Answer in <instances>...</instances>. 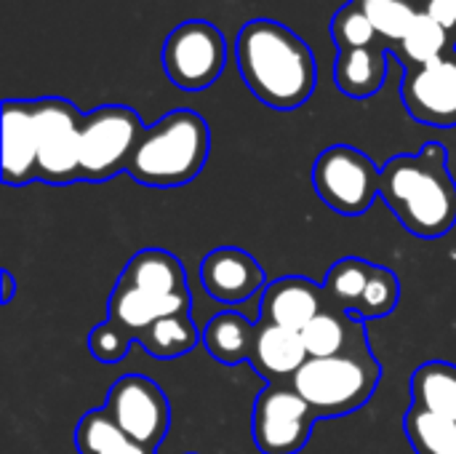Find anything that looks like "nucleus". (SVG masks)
Masks as SVG:
<instances>
[{
    "mask_svg": "<svg viewBox=\"0 0 456 454\" xmlns=\"http://www.w3.org/2000/svg\"><path fill=\"white\" fill-rule=\"evenodd\" d=\"M136 343H142V348L150 356L168 361V359L187 356L198 343H203V332H198L190 313H174L142 329Z\"/></svg>",
    "mask_w": 456,
    "mask_h": 454,
    "instance_id": "24",
    "label": "nucleus"
},
{
    "mask_svg": "<svg viewBox=\"0 0 456 454\" xmlns=\"http://www.w3.org/2000/svg\"><path fill=\"white\" fill-rule=\"evenodd\" d=\"M401 102L417 123L456 126V45L430 64L403 67Z\"/></svg>",
    "mask_w": 456,
    "mask_h": 454,
    "instance_id": "11",
    "label": "nucleus"
},
{
    "mask_svg": "<svg viewBox=\"0 0 456 454\" xmlns=\"http://www.w3.org/2000/svg\"><path fill=\"white\" fill-rule=\"evenodd\" d=\"M104 409L120 431L147 450H158L171 428V404L160 385L144 375H123L115 380Z\"/></svg>",
    "mask_w": 456,
    "mask_h": 454,
    "instance_id": "10",
    "label": "nucleus"
},
{
    "mask_svg": "<svg viewBox=\"0 0 456 454\" xmlns=\"http://www.w3.org/2000/svg\"><path fill=\"white\" fill-rule=\"evenodd\" d=\"M398 300H401V281H398V276L390 268L374 265V276H371L369 289L363 294L358 318H363V321L385 318V316H390L395 310Z\"/></svg>",
    "mask_w": 456,
    "mask_h": 454,
    "instance_id": "29",
    "label": "nucleus"
},
{
    "mask_svg": "<svg viewBox=\"0 0 456 454\" xmlns=\"http://www.w3.org/2000/svg\"><path fill=\"white\" fill-rule=\"evenodd\" d=\"M235 56L248 91L273 110L302 107L318 86L310 45L281 21H246L235 40Z\"/></svg>",
    "mask_w": 456,
    "mask_h": 454,
    "instance_id": "1",
    "label": "nucleus"
},
{
    "mask_svg": "<svg viewBox=\"0 0 456 454\" xmlns=\"http://www.w3.org/2000/svg\"><path fill=\"white\" fill-rule=\"evenodd\" d=\"M379 198L411 235H446L456 225V182L446 147L428 142L417 155L390 158L382 166Z\"/></svg>",
    "mask_w": 456,
    "mask_h": 454,
    "instance_id": "2",
    "label": "nucleus"
},
{
    "mask_svg": "<svg viewBox=\"0 0 456 454\" xmlns=\"http://www.w3.org/2000/svg\"><path fill=\"white\" fill-rule=\"evenodd\" d=\"M331 37L337 43V51H345V48H366V45L385 43L379 37V32L374 29V24L369 21V16L358 8L355 0H350L347 5H342L334 13V19H331Z\"/></svg>",
    "mask_w": 456,
    "mask_h": 454,
    "instance_id": "28",
    "label": "nucleus"
},
{
    "mask_svg": "<svg viewBox=\"0 0 456 454\" xmlns=\"http://www.w3.org/2000/svg\"><path fill=\"white\" fill-rule=\"evenodd\" d=\"M422 11L436 19L446 32L456 29V0H422Z\"/></svg>",
    "mask_w": 456,
    "mask_h": 454,
    "instance_id": "31",
    "label": "nucleus"
},
{
    "mask_svg": "<svg viewBox=\"0 0 456 454\" xmlns=\"http://www.w3.org/2000/svg\"><path fill=\"white\" fill-rule=\"evenodd\" d=\"M134 343H136V337L126 326H120L118 321H112V318L96 324L91 329V334H88V351L102 364H118V361H123L128 356V351H131Z\"/></svg>",
    "mask_w": 456,
    "mask_h": 454,
    "instance_id": "30",
    "label": "nucleus"
},
{
    "mask_svg": "<svg viewBox=\"0 0 456 454\" xmlns=\"http://www.w3.org/2000/svg\"><path fill=\"white\" fill-rule=\"evenodd\" d=\"M147 126L139 112L126 104H102L83 118L80 174L83 182H107L128 163L144 136Z\"/></svg>",
    "mask_w": 456,
    "mask_h": 454,
    "instance_id": "5",
    "label": "nucleus"
},
{
    "mask_svg": "<svg viewBox=\"0 0 456 454\" xmlns=\"http://www.w3.org/2000/svg\"><path fill=\"white\" fill-rule=\"evenodd\" d=\"M190 308H192L190 294L158 297V294H147V292L115 284L110 302H107V318L118 321L134 337H139V332L147 329L150 324H155L166 316H174V313H190Z\"/></svg>",
    "mask_w": 456,
    "mask_h": 454,
    "instance_id": "18",
    "label": "nucleus"
},
{
    "mask_svg": "<svg viewBox=\"0 0 456 454\" xmlns=\"http://www.w3.org/2000/svg\"><path fill=\"white\" fill-rule=\"evenodd\" d=\"M302 343L310 359H334V356L371 351L366 321L339 308H331L329 302L302 329Z\"/></svg>",
    "mask_w": 456,
    "mask_h": 454,
    "instance_id": "15",
    "label": "nucleus"
},
{
    "mask_svg": "<svg viewBox=\"0 0 456 454\" xmlns=\"http://www.w3.org/2000/svg\"><path fill=\"white\" fill-rule=\"evenodd\" d=\"M387 48L385 43L366 48H345L337 51L334 62V83L342 94L353 99L374 96L387 78Z\"/></svg>",
    "mask_w": 456,
    "mask_h": 454,
    "instance_id": "19",
    "label": "nucleus"
},
{
    "mask_svg": "<svg viewBox=\"0 0 456 454\" xmlns=\"http://www.w3.org/2000/svg\"><path fill=\"white\" fill-rule=\"evenodd\" d=\"M211 150V131L200 112L179 107L152 123L131 163L128 174L147 187H182L203 171Z\"/></svg>",
    "mask_w": 456,
    "mask_h": 454,
    "instance_id": "3",
    "label": "nucleus"
},
{
    "mask_svg": "<svg viewBox=\"0 0 456 454\" xmlns=\"http://www.w3.org/2000/svg\"><path fill=\"white\" fill-rule=\"evenodd\" d=\"M382 169L358 147L331 144L313 163L315 195L342 217L366 214L379 198Z\"/></svg>",
    "mask_w": 456,
    "mask_h": 454,
    "instance_id": "6",
    "label": "nucleus"
},
{
    "mask_svg": "<svg viewBox=\"0 0 456 454\" xmlns=\"http://www.w3.org/2000/svg\"><path fill=\"white\" fill-rule=\"evenodd\" d=\"M37 179V126L32 99L3 102V185L24 187Z\"/></svg>",
    "mask_w": 456,
    "mask_h": 454,
    "instance_id": "13",
    "label": "nucleus"
},
{
    "mask_svg": "<svg viewBox=\"0 0 456 454\" xmlns=\"http://www.w3.org/2000/svg\"><path fill=\"white\" fill-rule=\"evenodd\" d=\"M452 48L449 43V32L430 19L425 11H419V16L411 21L406 37L398 43V54L403 67H419V64H430L438 56H444Z\"/></svg>",
    "mask_w": 456,
    "mask_h": 454,
    "instance_id": "26",
    "label": "nucleus"
},
{
    "mask_svg": "<svg viewBox=\"0 0 456 454\" xmlns=\"http://www.w3.org/2000/svg\"><path fill=\"white\" fill-rule=\"evenodd\" d=\"M120 286L128 289H139L147 294H158V297H174V294H190L187 289V273L184 265L176 254L166 252V249H142L136 252L128 265L123 268Z\"/></svg>",
    "mask_w": 456,
    "mask_h": 454,
    "instance_id": "17",
    "label": "nucleus"
},
{
    "mask_svg": "<svg viewBox=\"0 0 456 454\" xmlns=\"http://www.w3.org/2000/svg\"><path fill=\"white\" fill-rule=\"evenodd\" d=\"M227 64V40L206 19H190L174 27L163 43V70L182 91H203L219 80Z\"/></svg>",
    "mask_w": 456,
    "mask_h": 454,
    "instance_id": "8",
    "label": "nucleus"
},
{
    "mask_svg": "<svg viewBox=\"0 0 456 454\" xmlns=\"http://www.w3.org/2000/svg\"><path fill=\"white\" fill-rule=\"evenodd\" d=\"M37 126V182L72 185L83 182L80 144H83V112L61 96L32 99Z\"/></svg>",
    "mask_w": 456,
    "mask_h": 454,
    "instance_id": "7",
    "label": "nucleus"
},
{
    "mask_svg": "<svg viewBox=\"0 0 456 454\" xmlns=\"http://www.w3.org/2000/svg\"><path fill=\"white\" fill-rule=\"evenodd\" d=\"M411 407L456 423V364L425 361L411 375Z\"/></svg>",
    "mask_w": 456,
    "mask_h": 454,
    "instance_id": "20",
    "label": "nucleus"
},
{
    "mask_svg": "<svg viewBox=\"0 0 456 454\" xmlns=\"http://www.w3.org/2000/svg\"><path fill=\"white\" fill-rule=\"evenodd\" d=\"M403 433L417 454H456L454 420L411 407L403 415Z\"/></svg>",
    "mask_w": 456,
    "mask_h": 454,
    "instance_id": "25",
    "label": "nucleus"
},
{
    "mask_svg": "<svg viewBox=\"0 0 456 454\" xmlns=\"http://www.w3.org/2000/svg\"><path fill=\"white\" fill-rule=\"evenodd\" d=\"M75 450L77 454H155V450L142 447L126 431H120L104 407L91 409L77 420Z\"/></svg>",
    "mask_w": 456,
    "mask_h": 454,
    "instance_id": "22",
    "label": "nucleus"
},
{
    "mask_svg": "<svg viewBox=\"0 0 456 454\" xmlns=\"http://www.w3.org/2000/svg\"><path fill=\"white\" fill-rule=\"evenodd\" d=\"M254 337H256V324H251L246 316L235 310H224L206 324L203 348L224 367H235L251 359Z\"/></svg>",
    "mask_w": 456,
    "mask_h": 454,
    "instance_id": "21",
    "label": "nucleus"
},
{
    "mask_svg": "<svg viewBox=\"0 0 456 454\" xmlns=\"http://www.w3.org/2000/svg\"><path fill=\"white\" fill-rule=\"evenodd\" d=\"M315 420L321 417L291 383H273L254 401L251 439L262 454H299L313 436Z\"/></svg>",
    "mask_w": 456,
    "mask_h": 454,
    "instance_id": "9",
    "label": "nucleus"
},
{
    "mask_svg": "<svg viewBox=\"0 0 456 454\" xmlns=\"http://www.w3.org/2000/svg\"><path fill=\"white\" fill-rule=\"evenodd\" d=\"M200 284L222 305H240L256 292H265L267 278L262 265L238 246H219L200 262Z\"/></svg>",
    "mask_w": 456,
    "mask_h": 454,
    "instance_id": "12",
    "label": "nucleus"
},
{
    "mask_svg": "<svg viewBox=\"0 0 456 454\" xmlns=\"http://www.w3.org/2000/svg\"><path fill=\"white\" fill-rule=\"evenodd\" d=\"M323 308V286H318L307 276H283L265 286L259 302V321L302 332Z\"/></svg>",
    "mask_w": 456,
    "mask_h": 454,
    "instance_id": "14",
    "label": "nucleus"
},
{
    "mask_svg": "<svg viewBox=\"0 0 456 454\" xmlns=\"http://www.w3.org/2000/svg\"><path fill=\"white\" fill-rule=\"evenodd\" d=\"M0 286H3V294H0V305H11L13 302V297H16V281H13V276H11V270H3L0 273Z\"/></svg>",
    "mask_w": 456,
    "mask_h": 454,
    "instance_id": "32",
    "label": "nucleus"
},
{
    "mask_svg": "<svg viewBox=\"0 0 456 454\" xmlns=\"http://www.w3.org/2000/svg\"><path fill=\"white\" fill-rule=\"evenodd\" d=\"M307 348L302 343V332L275 326V324H256V337L251 348V369L262 375L270 385L273 383H291V377L305 367Z\"/></svg>",
    "mask_w": 456,
    "mask_h": 454,
    "instance_id": "16",
    "label": "nucleus"
},
{
    "mask_svg": "<svg viewBox=\"0 0 456 454\" xmlns=\"http://www.w3.org/2000/svg\"><path fill=\"white\" fill-rule=\"evenodd\" d=\"M374 276V262L361 257H345L334 262L323 278V294L331 308H339L345 313L358 316L363 294L369 289V281Z\"/></svg>",
    "mask_w": 456,
    "mask_h": 454,
    "instance_id": "23",
    "label": "nucleus"
},
{
    "mask_svg": "<svg viewBox=\"0 0 456 454\" xmlns=\"http://www.w3.org/2000/svg\"><path fill=\"white\" fill-rule=\"evenodd\" d=\"M358 8L369 16L374 29L385 43H401L419 16L422 5L417 0H355Z\"/></svg>",
    "mask_w": 456,
    "mask_h": 454,
    "instance_id": "27",
    "label": "nucleus"
},
{
    "mask_svg": "<svg viewBox=\"0 0 456 454\" xmlns=\"http://www.w3.org/2000/svg\"><path fill=\"white\" fill-rule=\"evenodd\" d=\"M379 380V359L374 351H363L334 359H307L291 377V388L315 409L321 420H329L363 409L377 393Z\"/></svg>",
    "mask_w": 456,
    "mask_h": 454,
    "instance_id": "4",
    "label": "nucleus"
}]
</instances>
